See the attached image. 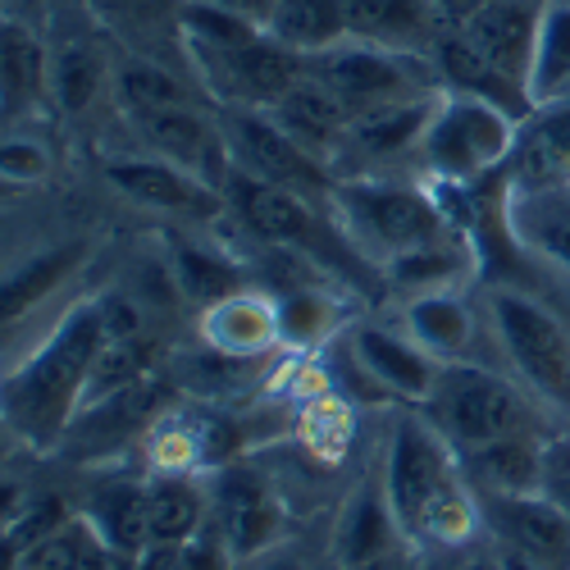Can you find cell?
Wrapping results in <instances>:
<instances>
[{"instance_id":"26","label":"cell","mask_w":570,"mask_h":570,"mask_svg":"<svg viewBox=\"0 0 570 570\" xmlns=\"http://www.w3.org/2000/svg\"><path fill=\"white\" fill-rule=\"evenodd\" d=\"M82 520L97 530L101 543L141 557L151 548V511H147V480H110L87 498Z\"/></svg>"},{"instance_id":"25","label":"cell","mask_w":570,"mask_h":570,"mask_svg":"<svg viewBox=\"0 0 570 570\" xmlns=\"http://www.w3.org/2000/svg\"><path fill=\"white\" fill-rule=\"evenodd\" d=\"M539 452H543V434L525 430L489 448H474L461 461L474 489H484L489 498H520V493H539Z\"/></svg>"},{"instance_id":"7","label":"cell","mask_w":570,"mask_h":570,"mask_svg":"<svg viewBox=\"0 0 570 570\" xmlns=\"http://www.w3.org/2000/svg\"><path fill=\"white\" fill-rule=\"evenodd\" d=\"M224 197L233 206V215L243 219V228L252 237L269 247H288V252H306V256H320V261H347L356 256L352 243L343 237L338 224L320 219L315 202H306L293 187H278V183H265L247 169H228V183H224ZM361 261V256H356Z\"/></svg>"},{"instance_id":"33","label":"cell","mask_w":570,"mask_h":570,"mask_svg":"<svg viewBox=\"0 0 570 570\" xmlns=\"http://www.w3.org/2000/svg\"><path fill=\"white\" fill-rule=\"evenodd\" d=\"M530 97H534V110L570 97V0H548L543 10Z\"/></svg>"},{"instance_id":"12","label":"cell","mask_w":570,"mask_h":570,"mask_svg":"<svg viewBox=\"0 0 570 570\" xmlns=\"http://www.w3.org/2000/svg\"><path fill=\"white\" fill-rule=\"evenodd\" d=\"M210 515L224 530L237 561H252L283 534V502L274 498L269 480L247 465H219L210 480Z\"/></svg>"},{"instance_id":"20","label":"cell","mask_w":570,"mask_h":570,"mask_svg":"<svg viewBox=\"0 0 570 570\" xmlns=\"http://www.w3.org/2000/svg\"><path fill=\"white\" fill-rule=\"evenodd\" d=\"M51 97V51L41 46L37 28L19 14L0 28V101H6V124L14 128Z\"/></svg>"},{"instance_id":"27","label":"cell","mask_w":570,"mask_h":570,"mask_svg":"<svg viewBox=\"0 0 570 570\" xmlns=\"http://www.w3.org/2000/svg\"><path fill=\"white\" fill-rule=\"evenodd\" d=\"M147 511H151V543H187L206 530L210 493L187 470H160L147 480Z\"/></svg>"},{"instance_id":"21","label":"cell","mask_w":570,"mask_h":570,"mask_svg":"<svg viewBox=\"0 0 570 570\" xmlns=\"http://www.w3.org/2000/svg\"><path fill=\"white\" fill-rule=\"evenodd\" d=\"M269 110V119L288 132V137H297L302 147L311 151V156H320L324 165H328V156L338 151V141H343V132H347V124H352V115L343 110V101L328 91L324 82H315L311 73L302 78V82H293L283 97L274 101V106H265Z\"/></svg>"},{"instance_id":"40","label":"cell","mask_w":570,"mask_h":570,"mask_svg":"<svg viewBox=\"0 0 570 570\" xmlns=\"http://www.w3.org/2000/svg\"><path fill=\"white\" fill-rule=\"evenodd\" d=\"M91 543H97V530L87 525V520H69V525L60 534H51L46 543H37L19 570H82L87 566V552Z\"/></svg>"},{"instance_id":"17","label":"cell","mask_w":570,"mask_h":570,"mask_svg":"<svg viewBox=\"0 0 570 570\" xmlns=\"http://www.w3.org/2000/svg\"><path fill=\"white\" fill-rule=\"evenodd\" d=\"M448 23L439 0H347V41L406 56H434Z\"/></svg>"},{"instance_id":"36","label":"cell","mask_w":570,"mask_h":570,"mask_svg":"<svg viewBox=\"0 0 570 570\" xmlns=\"http://www.w3.org/2000/svg\"><path fill=\"white\" fill-rule=\"evenodd\" d=\"M101 87H106V65L97 60L91 46L69 41L60 51H51V101L65 115H82L101 97Z\"/></svg>"},{"instance_id":"15","label":"cell","mask_w":570,"mask_h":570,"mask_svg":"<svg viewBox=\"0 0 570 570\" xmlns=\"http://www.w3.org/2000/svg\"><path fill=\"white\" fill-rule=\"evenodd\" d=\"M511 193H566L570 187V97L539 106L515 132V151L507 160Z\"/></svg>"},{"instance_id":"49","label":"cell","mask_w":570,"mask_h":570,"mask_svg":"<svg viewBox=\"0 0 570 570\" xmlns=\"http://www.w3.org/2000/svg\"><path fill=\"white\" fill-rule=\"evenodd\" d=\"M484 6H493V0H439V14L448 28H461L470 14H480Z\"/></svg>"},{"instance_id":"32","label":"cell","mask_w":570,"mask_h":570,"mask_svg":"<svg viewBox=\"0 0 570 570\" xmlns=\"http://www.w3.org/2000/svg\"><path fill=\"white\" fill-rule=\"evenodd\" d=\"M169 265H174V288L202 311L224 302V297H233V293H243V265L210 252V247L178 243Z\"/></svg>"},{"instance_id":"24","label":"cell","mask_w":570,"mask_h":570,"mask_svg":"<svg viewBox=\"0 0 570 570\" xmlns=\"http://www.w3.org/2000/svg\"><path fill=\"white\" fill-rule=\"evenodd\" d=\"M402 324L406 334L430 352L434 361H465L470 343H474V311L456 288H439V293H415L402 306Z\"/></svg>"},{"instance_id":"45","label":"cell","mask_w":570,"mask_h":570,"mask_svg":"<svg viewBox=\"0 0 570 570\" xmlns=\"http://www.w3.org/2000/svg\"><path fill=\"white\" fill-rule=\"evenodd\" d=\"M91 10L110 23H128V19H151L160 10V0H91Z\"/></svg>"},{"instance_id":"51","label":"cell","mask_w":570,"mask_h":570,"mask_svg":"<svg viewBox=\"0 0 570 570\" xmlns=\"http://www.w3.org/2000/svg\"><path fill=\"white\" fill-rule=\"evenodd\" d=\"M256 570H302V561H297V557H269V561H261Z\"/></svg>"},{"instance_id":"30","label":"cell","mask_w":570,"mask_h":570,"mask_svg":"<svg viewBox=\"0 0 570 570\" xmlns=\"http://www.w3.org/2000/svg\"><path fill=\"white\" fill-rule=\"evenodd\" d=\"M110 87H115V101H119V110L128 119L132 115H151V110L193 106V91H187V82L169 65L147 60V56H124L110 69Z\"/></svg>"},{"instance_id":"38","label":"cell","mask_w":570,"mask_h":570,"mask_svg":"<svg viewBox=\"0 0 570 570\" xmlns=\"http://www.w3.org/2000/svg\"><path fill=\"white\" fill-rule=\"evenodd\" d=\"M147 361H151V347L132 338V343H106L97 365H91V379H87V393H82V411L97 406V402H110L128 389H137L147 379ZM78 411V415H82Z\"/></svg>"},{"instance_id":"35","label":"cell","mask_w":570,"mask_h":570,"mask_svg":"<svg viewBox=\"0 0 570 570\" xmlns=\"http://www.w3.org/2000/svg\"><path fill=\"white\" fill-rule=\"evenodd\" d=\"M474 256H465V247H456L452 237L448 243H434V247H420L411 256H397L384 265L389 283L397 293L415 297V293H439V288H456V283L470 274Z\"/></svg>"},{"instance_id":"41","label":"cell","mask_w":570,"mask_h":570,"mask_svg":"<svg viewBox=\"0 0 570 570\" xmlns=\"http://www.w3.org/2000/svg\"><path fill=\"white\" fill-rule=\"evenodd\" d=\"M0 174H6L10 187H37V183H46V178H51V151H46V141L10 132L6 137V151H0Z\"/></svg>"},{"instance_id":"37","label":"cell","mask_w":570,"mask_h":570,"mask_svg":"<svg viewBox=\"0 0 570 570\" xmlns=\"http://www.w3.org/2000/svg\"><path fill=\"white\" fill-rule=\"evenodd\" d=\"M338 324H343L338 302L320 288H297L288 297H278V343L306 352V347H320Z\"/></svg>"},{"instance_id":"6","label":"cell","mask_w":570,"mask_h":570,"mask_svg":"<svg viewBox=\"0 0 570 570\" xmlns=\"http://www.w3.org/2000/svg\"><path fill=\"white\" fill-rule=\"evenodd\" d=\"M306 73L334 91L352 119L370 115V110H384V106H397V101L430 97V91H443L434 56L384 51V46H365V41H343V46H334V51L311 56Z\"/></svg>"},{"instance_id":"46","label":"cell","mask_w":570,"mask_h":570,"mask_svg":"<svg viewBox=\"0 0 570 570\" xmlns=\"http://www.w3.org/2000/svg\"><path fill=\"white\" fill-rule=\"evenodd\" d=\"M82 570H137V557L132 552H119V548H110V543H91V552H87V566Z\"/></svg>"},{"instance_id":"23","label":"cell","mask_w":570,"mask_h":570,"mask_svg":"<svg viewBox=\"0 0 570 570\" xmlns=\"http://www.w3.org/2000/svg\"><path fill=\"white\" fill-rule=\"evenodd\" d=\"M397 539H406V534H402L397 515H393L389 493L384 489L352 493V502H347V511L338 520V539H334L343 570H379L393 557Z\"/></svg>"},{"instance_id":"5","label":"cell","mask_w":570,"mask_h":570,"mask_svg":"<svg viewBox=\"0 0 570 570\" xmlns=\"http://www.w3.org/2000/svg\"><path fill=\"white\" fill-rule=\"evenodd\" d=\"M420 406L461 456L474 448H489L498 439L534 430L525 393L515 384H507L502 374H493L484 365H470V361H448L434 379L430 397Z\"/></svg>"},{"instance_id":"47","label":"cell","mask_w":570,"mask_h":570,"mask_svg":"<svg viewBox=\"0 0 570 570\" xmlns=\"http://www.w3.org/2000/svg\"><path fill=\"white\" fill-rule=\"evenodd\" d=\"M137 570H183V543H151L137 557Z\"/></svg>"},{"instance_id":"19","label":"cell","mask_w":570,"mask_h":570,"mask_svg":"<svg viewBox=\"0 0 570 570\" xmlns=\"http://www.w3.org/2000/svg\"><path fill=\"white\" fill-rule=\"evenodd\" d=\"M489 511L515 552H525L543 570H570V520L548 498L539 493L489 498Z\"/></svg>"},{"instance_id":"39","label":"cell","mask_w":570,"mask_h":570,"mask_svg":"<svg viewBox=\"0 0 570 570\" xmlns=\"http://www.w3.org/2000/svg\"><path fill=\"white\" fill-rule=\"evenodd\" d=\"M69 511H65V502L60 498H51V493H41V498H28V507L10 520L6 525V561H10V570H19L23 566V557L37 548V543H46L51 534H60L65 525H69Z\"/></svg>"},{"instance_id":"14","label":"cell","mask_w":570,"mask_h":570,"mask_svg":"<svg viewBox=\"0 0 570 570\" xmlns=\"http://www.w3.org/2000/svg\"><path fill=\"white\" fill-rule=\"evenodd\" d=\"M106 183L115 187L119 197H128L141 210L156 215H210L219 210L215 187L202 183L197 174H187L160 156H124V160H106Z\"/></svg>"},{"instance_id":"44","label":"cell","mask_w":570,"mask_h":570,"mask_svg":"<svg viewBox=\"0 0 570 570\" xmlns=\"http://www.w3.org/2000/svg\"><path fill=\"white\" fill-rule=\"evenodd\" d=\"M106 343H132L141 338V311L124 293H106Z\"/></svg>"},{"instance_id":"18","label":"cell","mask_w":570,"mask_h":570,"mask_svg":"<svg viewBox=\"0 0 570 570\" xmlns=\"http://www.w3.org/2000/svg\"><path fill=\"white\" fill-rule=\"evenodd\" d=\"M202 338L210 352L233 356V361H252L278 343V297L265 293H233L215 306L202 311Z\"/></svg>"},{"instance_id":"16","label":"cell","mask_w":570,"mask_h":570,"mask_svg":"<svg viewBox=\"0 0 570 570\" xmlns=\"http://www.w3.org/2000/svg\"><path fill=\"white\" fill-rule=\"evenodd\" d=\"M347 352L361 374H370L384 393H397L406 402H424L434 389L443 361H434L411 334H389V328L356 324L347 334Z\"/></svg>"},{"instance_id":"22","label":"cell","mask_w":570,"mask_h":570,"mask_svg":"<svg viewBox=\"0 0 570 570\" xmlns=\"http://www.w3.org/2000/svg\"><path fill=\"white\" fill-rule=\"evenodd\" d=\"M434 65H439V78H443L448 91H461V97H480V101L507 110V115L520 119V124L534 115V97H530V91L520 87V82H511L502 69H493V65H489L480 51H474V46H465L452 28H448L443 41H439Z\"/></svg>"},{"instance_id":"28","label":"cell","mask_w":570,"mask_h":570,"mask_svg":"<svg viewBox=\"0 0 570 570\" xmlns=\"http://www.w3.org/2000/svg\"><path fill=\"white\" fill-rule=\"evenodd\" d=\"M82 256H87L82 243H65V247H51V252H41L10 269L6 288H0V320H6L10 334L23 324V315H32L46 297L60 293V283L82 265Z\"/></svg>"},{"instance_id":"29","label":"cell","mask_w":570,"mask_h":570,"mask_svg":"<svg viewBox=\"0 0 570 570\" xmlns=\"http://www.w3.org/2000/svg\"><path fill=\"white\" fill-rule=\"evenodd\" d=\"M269 37L297 56H320L347 41V0H278Z\"/></svg>"},{"instance_id":"9","label":"cell","mask_w":570,"mask_h":570,"mask_svg":"<svg viewBox=\"0 0 570 570\" xmlns=\"http://www.w3.org/2000/svg\"><path fill=\"white\" fill-rule=\"evenodd\" d=\"M219 128H224V141L233 151V165L247 169L265 183H278V187H293L306 202H324L334 197L338 187V174L328 169L320 156H311L297 137H288L269 110H256V106H224L219 110Z\"/></svg>"},{"instance_id":"1","label":"cell","mask_w":570,"mask_h":570,"mask_svg":"<svg viewBox=\"0 0 570 570\" xmlns=\"http://www.w3.org/2000/svg\"><path fill=\"white\" fill-rule=\"evenodd\" d=\"M101 347H106V302L82 297L56 320L51 334L19 365L6 370L0 411H6L10 439H19L32 452L65 443L82 411V393Z\"/></svg>"},{"instance_id":"8","label":"cell","mask_w":570,"mask_h":570,"mask_svg":"<svg viewBox=\"0 0 570 570\" xmlns=\"http://www.w3.org/2000/svg\"><path fill=\"white\" fill-rule=\"evenodd\" d=\"M489 320L507 361L530 384V393L552 402L557 411H570V334L561 328V320L511 288H498L489 297Z\"/></svg>"},{"instance_id":"4","label":"cell","mask_w":570,"mask_h":570,"mask_svg":"<svg viewBox=\"0 0 570 570\" xmlns=\"http://www.w3.org/2000/svg\"><path fill=\"white\" fill-rule=\"evenodd\" d=\"M515 132L520 119H511L507 110L443 87L439 110L420 141V160L430 178H439V187H474L507 169L515 151Z\"/></svg>"},{"instance_id":"34","label":"cell","mask_w":570,"mask_h":570,"mask_svg":"<svg viewBox=\"0 0 570 570\" xmlns=\"http://www.w3.org/2000/svg\"><path fill=\"white\" fill-rule=\"evenodd\" d=\"M174 23L183 32L187 51H237V46L265 37L261 23L233 14V10H219V6H210V0H178Z\"/></svg>"},{"instance_id":"42","label":"cell","mask_w":570,"mask_h":570,"mask_svg":"<svg viewBox=\"0 0 570 570\" xmlns=\"http://www.w3.org/2000/svg\"><path fill=\"white\" fill-rule=\"evenodd\" d=\"M539 498L570 520V434H543L539 452Z\"/></svg>"},{"instance_id":"11","label":"cell","mask_w":570,"mask_h":570,"mask_svg":"<svg viewBox=\"0 0 570 570\" xmlns=\"http://www.w3.org/2000/svg\"><path fill=\"white\" fill-rule=\"evenodd\" d=\"M439 97L443 91H430V97L356 115L338 141V151L328 156V169L338 178H370V174L393 169L411 151L420 156V141H424V128H430V119L439 110Z\"/></svg>"},{"instance_id":"43","label":"cell","mask_w":570,"mask_h":570,"mask_svg":"<svg viewBox=\"0 0 570 570\" xmlns=\"http://www.w3.org/2000/svg\"><path fill=\"white\" fill-rule=\"evenodd\" d=\"M233 548L224 539V530L215 525V515L206 520V530L197 539L183 543V570H233Z\"/></svg>"},{"instance_id":"10","label":"cell","mask_w":570,"mask_h":570,"mask_svg":"<svg viewBox=\"0 0 570 570\" xmlns=\"http://www.w3.org/2000/svg\"><path fill=\"white\" fill-rule=\"evenodd\" d=\"M193 65L202 69L206 87L224 106H274L293 82L306 78V56L288 51L283 41H274L269 32L237 46V51H187Z\"/></svg>"},{"instance_id":"48","label":"cell","mask_w":570,"mask_h":570,"mask_svg":"<svg viewBox=\"0 0 570 570\" xmlns=\"http://www.w3.org/2000/svg\"><path fill=\"white\" fill-rule=\"evenodd\" d=\"M210 6L243 14V19H252V23H261V28L269 32V19H274V6H278V0H210Z\"/></svg>"},{"instance_id":"2","label":"cell","mask_w":570,"mask_h":570,"mask_svg":"<svg viewBox=\"0 0 570 570\" xmlns=\"http://www.w3.org/2000/svg\"><path fill=\"white\" fill-rule=\"evenodd\" d=\"M384 493L411 543L456 548L480 530V502H474L465 461L430 415L397 420L384 465Z\"/></svg>"},{"instance_id":"31","label":"cell","mask_w":570,"mask_h":570,"mask_svg":"<svg viewBox=\"0 0 570 570\" xmlns=\"http://www.w3.org/2000/svg\"><path fill=\"white\" fill-rule=\"evenodd\" d=\"M570 193V187H566ZM566 193H511L515 202V219H511V233L525 243L530 252H539L543 261L570 269V210L561 206Z\"/></svg>"},{"instance_id":"13","label":"cell","mask_w":570,"mask_h":570,"mask_svg":"<svg viewBox=\"0 0 570 570\" xmlns=\"http://www.w3.org/2000/svg\"><path fill=\"white\" fill-rule=\"evenodd\" d=\"M548 0H493L480 14H470L461 28H452L465 46H474L493 69H502L511 82L530 91L539 28H543Z\"/></svg>"},{"instance_id":"50","label":"cell","mask_w":570,"mask_h":570,"mask_svg":"<svg viewBox=\"0 0 570 570\" xmlns=\"http://www.w3.org/2000/svg\"><path fill=\"white\" fill-rule=\"evenodd\" d=\"M498 570H543L539 561H530L525 552H515V548H507L502 557H498Z\"/></svg>"},{"instance_id":"3","label":"cell","mask_w":570,"mask_h":570,"mask_svg":"<svg viewBox=\"0 0 570 570\" xmlns=\"http://www.w3.org/2000/svg\"><path fill=\"white\" fill-rule=\"evenodd\" d=\"M328 215L343 228L356 256L370 265H389L420 247L448 243V210L430 187L393 178H338Z\"/></svg>"}]
</instances>
